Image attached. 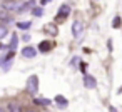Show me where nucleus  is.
<instances>
[{
	"label": "nucleus",
	"mask_w": 122,
	"mask_h": 112,
	"mask_svg": "<svg viewBox=\"0 0 122 112\" xmlns=\"http://www.w3.org/2000/svg\"><path fill=\"white\" fill-rule=\"evenodd\" d=\"M9 109H10V112H19V109H17L14 104H10V105H9Z\"/></svg>",
	"instance_id": "obj_15"
},
{
	"label": "nucleus",
	"mask_w": 122,
	"mask_h": 112,
	"mask_svg": "<svg viewBox=\"0 0 122 112\" xmlns=\"http://www.w3.org/2000/svg\"><path fill=\"white\" fill-rule=\"evenodd\" d=\"M42 12H44L42 9H34V15H37V17H40V15H42Z\"/></svg>",
	"instance_id": "obj_14"
},
{
	"label": "nucleus",
	"mask_w": 122,
	"mask_h": 112,
	"mask_svg": "<svg viewBox=\"0 0 122 112\" xmlns=\"http://www.w3.org/2000/svg\"><path fill=\"white\" fill-rule=\"evenodd\" d=\"M82 30H84V24H82L80 20H75V22H74V25H72V34L77 37Z\"/></svg>",
	"instance_id": "obj_4"
},
{
	"label": "nucleus",
	"mask_w": 122,
	"mask_h": 112,
	"mask_svg": "<svg viewBox=\"0 0 122 112\" xmlns=\"http://www.w3.org/2000/svg\"><path fill=\"white\" fill-rule=\"evenodd\" d=\"M69 14H70V7L69 5H62V9H60V12L55 15V20H65L67 17H69Z\"/></svg>",
	"instance_id": "obj_2"
},
{
	"label": "nucleus",
	"mask_w": 122,
	"mask_h": 112,
	"mask_svg": "<svg viewBox=\"0 0 122 112\" xmlns=\"http://www.w3.org/2000/svg\"><path fill=\"white\" fill-rule=\"evenodd\" d=\"M37 89H39V79H37V75H30L27 80V90L30 94H35Z\"/></svg>",
	"instance_id": "obj_1"
},
{
	"label": "nucleus",
	"mask_w": 122,
	"mask_h": 112,
	"mask_svg": "<svg viewBox=\"0 0 122 112\" xmlns=\"http://www.w3.org/2000/svg\"><path fill=\"white\" fill-rule=\"evenodd\" d=\"M112 25H114V29H119L120 27V17H115L114 22H112Z\"/></svg>",
	"instance_id": "obj_11"
},
{
	"label": "nucleus",
	"mask_w": 122,
	"mask_h": 112,
	"mask_svg": "<svg viewBox=\"0 0 122 112\" xmlns=\"http://www.w3.org/2000/svg\"><path fill=\"white\" fill-rule=\"evenodd\" d=\"M17 42H19V39H17V35H14V37H12V42H10V45H9V47H10V49H14V47L17 45Z\"/></svg>",
	"instance_id": "obj_12"
},
{
	"label": "nucleus",
	"mask_w": 122,
	"mask_h": 112,
	"mask_svg": "<svg viewBox=\"0 0 122 112\" xmlns=\"http://www.w3.org/2000/svg\"><path fill=\"white\" fill-rule=\"evenodd\" d=\"M50 49H52V44H50V42H47V40L39 44V50H40V52H49Z\"/></svg>",
	"instance_id": "obj_7"
},
{
	"label": "nucleus",
	"mask_w": 122,
	"mask_h": 112,
	"mask_svg": "<svg viewBox=\"0 0 122 112\" xmlns=\"http://www.w3.org/2000/svg\"><path fill=\"white\" fill-rule=\"evenodd\" d=\"M84 84H85V87H89V89H94V87L97 85L95 79H94L92 75H89V74H85V75H84Z\"/></svg>",
	"instance_id": "obj_3"
},
{
	"label": "nucleus",
	"mask_w": 122,
	"mask_h": 112,
	"mask_svg": "<svg viewBox=\"0 0 122 112\" xmlns=\"http://www.w3.org/2000/svg\"><path fill=\"white\" fill-rule=\"evenodd\" d=\"M54 100L57 102V105H59V107H62V109H65V107H67V99H65L64 95H57Z\"/></svg>",
	"instance_id": "obj_6"
},
{
	"label": "nucleus",
	"mask_w": 122,
	"mask_h": 112,
	"mask_svg": "<svg viewBox=\"0 0 122 112\" xmlns=\"http://www.w3.org/2000/svg\"><path fill=\"white\" fill-rule=\"evenodd\" d=\"M32 7H34V2H32V0H30V2H29V4H25V5H24V7L20 9V12H25V10H29V9H32Z\"/></svg>",
	"instance_id": "obj_9"
},
{
	"label": "nucleus",
	"mask_w": 122,
	"mask_h": 112,
	"mask_svg": "<svg viewBox=\"0 0 122 112\" xmlns=\"http://www.w3.org/2000/svg\"><path fill=\"white\" fill-rule=\"evenodd\" d=\"M37 104H42V105H49V104H50V100H49V99H45V97H40V99H37Z\"/></svg>",
	"instance_id": "obj_8"
},
{
	"label": "nucleus",
	"mask_w": 122,
	"mask_h": 112,
	"mask_svg": "<svg viewBox=\"0 0 122 112\" xmlns=\"http://www.w3.org/2000/svg\"><path fill=\"white\" fill-rule=\"evenodd\" d=\"M17 27H19V29H29V27H30V22H19Z\"/></svg>",
	"instance_id": "obj_10"
},
{
	"label": "nucleus",
	"mask_w": 122,
	"mask_h": 112,
	"mask_svg": "<svg viewBox=\"0 0 122 112\" xmlns=\"http://www.w3.org/2000/svg\"><path fill=\"white\" fill-rule=\"evenodd\" d=\"M22 54H24V57H35L37 50H35L34 47H25V49L22 50Z\"/></svg>",
	"instance_id": "obj_5"
},
{
	"label": "nucleus",
	"mask_w": 122,
	"mask_h": 112,
	"mask_svg": "<svg viewBox=\"0 0 122 112\" xmlns=\"http://www.w3.org/2000/svg\"><path fill=\"white\" fill-rule=\"evenodd\" d=\"M5 34H7L5 27H2V25H0V39H2V37H5Z\"/></svg>",
	"instance_id": "obj_13"
},
{
	"label": "nucleus",
	"mask_w": 122,
	"mask_h": 112,
	"mask_svg": "<svg viewBox=\"0 0 122 112\" xmlns=\"http://www.w3.org/2000/svg\"><path fill=\"white\" fill-rule=\"evenodd\" d=\"M47 2H49V0H42V5H44V4H47Z\"/></svg>",
	"instance_id": "obj_17"
},
{
	"label": "nucleus",
	"mask_w": 122,
	"mask_h": 112,
	"mask_svg": "<svg viewBox=\"0 0 122 112\" xmlns=\"http://www.w3.org/2000/svg\"><path fill=\"white\" fill-rule=\"evenodd\" d=\"M4 62H5V60H4V59H0V64H4Z\"/></svg>",
	"instance_id": "obj_18"
},
{
	"label": "nucleus",
	"mask_w": 122,
	"mask_h": 112,
	"mask_svg": "<svg viewBox=\"0 0 122 112\" xmlns=\"http://www.w3.org/2000/svg\"><path fill=\"white\" fill-rule=\"evenodd\" d=\"M109 112H117V110H115L114 107H110V109H109Z\"/></svg>",
	"instance_id": "obj_16"
}]
</instances>
